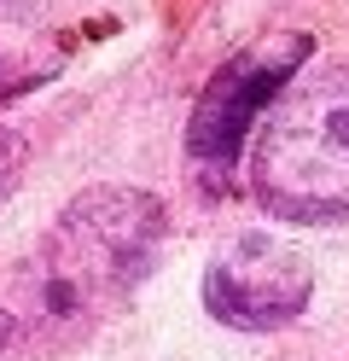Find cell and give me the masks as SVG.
I'll return each mask as SVG.
<instances>
[{
  "instance_id": "6da1fadb",
  "label": "cell",
  "mask_w": 349,
  "mask_h": 361,
  "mask_svg": "<svg viewBox=\"0 0 349 361\" xmlns=\"http://www.w3.org/2000/svg\"><path fill=\"white\" fill-rule=\"evenodd\" d=\"M256 204L297 228L349 221V59L297 76L250 140Z\"/></svg>"
},
{
  "instance_id": "7a4b0ae2",
  "label": "cell",
  "mask_w": 349,
  "mask_h": 361,
  "mask_svg": "<svg viewBox=\"0 0 349 361\" xmlns=\"http://www.w3.org/2000/svg\"><path fill=\"white\" fill-rule=\"evenodd\" d=\"M169 210L146 187H87L41 245V321L87 326L152 274Z\"/></svg>"
},
{
  "instance_id": "3957f363",
  "label": "cell",
  "mask_w": 349,
  "mask_h": 361,
  "mask_svg": "<svg viewBox=\"0 0 349 361\" xmlns=\"http://www.w3.org/2000/svg\"><path fill=\"white\" fill-rule=\"evenodd\" d=\"M309 59H314V35H302V30L256 35L250 47L221 59V71L204 82V94L192 99V117H186V157L204 175H227L245 157V146L256 140L274 99L302 76Z\"/></svg>"
},
{
  "instance_id": "277c9868",
  "label": "cell",
  "mask_w": 349,
  "mask_h": 361,
  "mask_svg": "<svg viewBox=\"0 0 349 361\" xmlns=\"http://www.w3.org/2000/svg\"><path fill=\"white\" fill-rule=\"evenodd\" d=\"M204 314L233 332H279L314 303V262L291 239L233 233L204 262Z\"/></svg>"
},
{
  "instance_id": "5b68a950",
  "label": "cell",
  "mask_w": 349,
  "mask_h": 361,
  "mask_svg": "<svg viewBox=\"0 0 349 361\" xmlns=\"http://www.w3.org/2000/svg\"><path fill=\"white\" fill-rule=\"evenodd\" d=\"M47 76H53V64H35V59H23L12 47H0V105L18 99V94H30V87L47 82Z\"/></svg>"
},
{
  "instance_id": "8992f818",
  "label": "cell",
  "mask_w": 349,
  "mask_h": 361,
  "mask_svg": "<svg viewBox=\"0 0 349 361\" xmlns=\"http://www.w3.org/2000/svg\"><path fill=\"white\" fill-rule=\"evenodd\" d=\"M23 164H30V146H23V134L0 123V198H6V192L18 187V175H23Z\"/></svg>"
},
{
  "instance_id": "52a82bcc",
  "label": "cell",
  "mask_w": 349,
  "mask_h": 361,
  "mask_svg": "<svg viewBox=\"0 0 349 361\" xmlns=\"http://www.w3.org/2000/svg\"><path fill=\"white\" fill-rule=\"evenodd\" d=\"M12 338H18V314H6V309H0V350H6Z\"/></svg>"
}]
</instances>
